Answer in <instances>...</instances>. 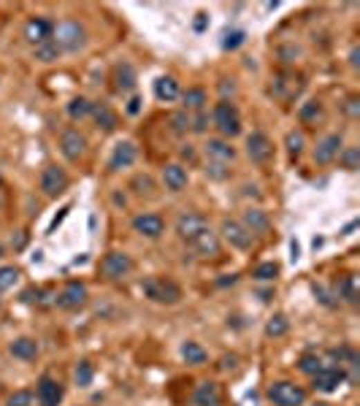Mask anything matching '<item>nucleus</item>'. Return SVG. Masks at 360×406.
I'll return each mask as SVG.
<instances>
[{"label": "nucleus", "mask_w": 360, "mask_h": 406, "mask_svg": "<svg viewBox=\"0 0 360 406\" xmlns=\"http://www.w3.org/2000/svg\"><path fill=\"white\" fill-rule=\"evenodd\" d=\"M141 293L155 301V304H165V306H173L182 301V287L173 279H165V277H146L141 279Z\"/></svg>", "instance_id": "f257e3e1"}, {"label": "nucleus", "mask_w": 360, "mask_h": 406, "mask_svg": "<svg viewBox=\"0 0 360 406\" xmlns=\"http://www.w3.org/2000/svg\"><path fill=\"white\" fill-rule=\"evenodd\" d=\"M55 44L60 46L63 55H66V52L68 55H73V52L84 49V46H87V30H84V25L76 22V19L60 22V25L55 28Z\"/></svg>", "instance_id": "f03ea898"}, {"label": "nucleus", "mask_w": 360, "mask_h": 406, "mask_svg": "<svg viewBox=\"0 0 360 406\" xmlns=\"http://www.w3.org/2000/svg\"><path fill=\"white\" fill-rule=\"evenodd\" d=\"M211 122H214V127L222 133V138H233V136L241 133V114H238L236 103H230V100H225V98L214 106V111H211Z\"/></svg>", "instance_id": "7ed1b4c3"}, {"label": "nucleus", "mask_w": 360, "mask_h": 406, "mask_svg": "<svg viewBox=\"0 0 360 406\" xmlns=\"http://www.w3.org/2000/svg\"><path fill=\"white\" fill-rule=\"evenodd\" d=\"M268 401L274 406H303L306 404V390L295 382L279 379L268 387Z\"/></svg>", "instance_id": "20e7f679"}, {"label": "nucleus", "mask_w": 360, "mask_h": 406, "mask_svg": "<svg viewBox=\"0 0 360 406\" xmlns=\"http://www.w3.org/2000/svg\"><path fill=\"white\" fill-rule=\"evenodd\" d=\"M68 174L66 168H60V165H46L44 171H41V179H38V187H41V192L46 195V198H57V195H63L68 190Z\"/></svg>", "instance_id": "39448f33"}, {"label": "nucleus", "mask_w": 360, "mask_h": 406, "mask_svg": "<svg viewBox=\"0 0 360 406\" xmlns=\"http://www.w3.org/2000/svg\"><path fill=\"white\" fill-rule=\"evenodd\" d=\"M247 157L255 163V165H265L274 160V141L263 133V130H252L247 136Z\"/></svg>", "instance_id": "423d86ee"}, {"label": "nucleus", "mask_w": 360, "mask_h": 406, "mask_svg": "<svg viewBox=\"0 0 360 406\" xmlns=\"http://www.w3.org/2000/svg\"><path fill=\"white\" fill-rule=\"evenodd\" d=\"M133 271V257L128 252H108L100 260V274L106 279H122Z\"/></svg>", "instance_id": "0eeeda50"}, {"label": "nucleus", "mask_w": 360, "mask_h": 406, "mask_svg": "<svg viewBox=\"0 0 360 406\" xmlns=\"http://www.w3.org/2000/svg\"><path fill=\"white\" fill-rule=\"evenodd\" d=\"M63 396H66V387H63L60 379H55V376L49 374H44L38 379V385H35V401L41 406H60Z\"/></svg>", "instance_id": "6e6552de"}, {"label": "nucleus", "mask_w": 360, "mask_h": 406, "mask_svg": "<svg viewBox=\"0 0 360 406\" xmlns=\"http://www.w3.org/2000/svg\"><path fill=\"white\" fill-rule=\"evenodd\" d=\"M206 228H209V222H206L203 214H198V212H182V214L176 217V236H179L184 244H190L198 233L206 230Z\"/></svg>", "instance_id": "1a4fd4ad"}, {"label": "nucleus", "mask_w": 360, "mask_h": 406, "mask_svg": "<svg viewBox=\"0 0 360 406\" xmlns=\"http://www.w3.org/2000/svg\"><path fill=\"white\" fill-rule=\"evenodd\" d=\"M133 230L138 233V236H144V239H160L165 233V222L160 214H155V212H141V214H135L133 217Z\"/></svg>", "instance_id": "9d476101"}, {"label": "nucleus", "mask_w": 360, "mask_h": 406, "mask_svg": "<svg viewBox=\"0 0 360 406\" xmlns=\"http://www.w3.org/2000/svg\"><path fill=\"white\" fill-rule=\"evenodd\" d=\"M55 304H57L60 309H68V312H73V309H82V306L87 304V287H84L82 282H68L66 287L57 293Z\"/></svg>", "instance_id": "9b49d317"}, {"label": "nucleus", "mask_w": 360, "mask_h": 406, "mask_svg": "<svg viewBox=\"0 0 360 406\" xmlns=\"http://www.w3.org/2000/svg\"><path fill=\"white\" fill-rule=\"evenodd\" d=\"M220 233H222V239L228 241L230 247H236V250H249L252 247V233L238 222V219H222V228H220Z\"/></svg>", "instance_id": "f8f14e48"}, {"label": "nucleus", "mask_w": 360, "mask_h": 406, "mask_svg": "<svg viewBox=\"0 0 360 406\" xmlns=\"http://www.w3.org/2000/svg\"><path fill=\"white\" fill-rule=\"evenodd\" d=\"M341 149H344L341 133H328L325 138H320L317 147H314V163H317V165H328V163H333V160L339 157Z\"/></svg>", "instance_id": "ddd939ff"}, {"label": "nucleus", "mask_w": 360, "mask_h": 406, "mask_svg": "<svg viewBox=\"0 0 360 406\" xmlns=\"http://www.w3.org/2000/svg\"><path fill=\"white\" fill-rule=\"evenodd\" d=\"M60 152H63L70 163H76L79 157L87 152V138H84V133H79L76 127L63 130V136H60Z\"/></svg>", "instance_id": "4468645a"}, {"label": "nucleus", "mask_w": 360, "mask_h": 406, "mask_svg": "<svg viewBox=\"0 0 360 406\" xmlns=\"http://www.w3.org/2000/svg\"><path fill=\"white\" fill-rule=\"evenodd\" d=\"M344 379H347L344 369H339V366H323L317 374L312 376V387L320 390V393H333Z\"/></svg>", "instance_id": "2eb2a0df"}, {"label": "nucleus", "mask_w": 360, "mask_h": 406, "mask_svg": "<svg viewBox=\"0 0 360 406\" xmlns=\"http://www.w3.org/2000/svg\"><path fill=\"white\" fill-rule=\"evenodd\" d=\"M55 38V22H49V19H44V17H33V19H28V25H25V41L28 44H44V41H52Z\"/></svg>", "instance_id": "dca6fc26"}, {"label": "nucleus", "mask_w": 360, "mask_h": 406, "mask_svg": "<svg viewBox=\"0 0 360 406\" xmlns=\"http://www.w3.org/2000/svg\"><path fill=\"white\" fill-rule=\"evenodd\" d=\"M187 247L196 252V255H200V257H217L220 255V236L211 228H206V230L198 233Z\"/></svg>", "instance_id": "f3484780"}, {"label": "nucleus", "mask_w": 360, "mask_h": 406, "mask_svg": "<svg viewBox=\"0 0 360 406\" xmlns=\"http://www.w3.org/2000/svg\"><path fill=\"white\" fill-rule=\"evenodd\" d=\"M138 157V149L133 141H120L114 147V152L108 157V171H122V168H131Z\"/></svg>", "instance_id": "a211bd4d"}, {"label": "nucleus", "mask_w": 360, "mask_h": 406, "mask_svg": "<svg viewBox=\"0 0 360 406\" xmlns=\"http://www.w3.org/2000/svg\"><path fill=\"white\" fill-rule=\"evenodd\" d=\"M187 182H190V176H187V168L184 165L168 163L163 168V185L168 192H182V190L187 187Z\"/></svg>", "instance_id": "6ab92c4d"}, {"label": "nucleus", "mask_w": 360, "mask_h": 406, "mask_svg": "<svg viewBox=\"0 0 360 406\" xmlns=\"http://www.w3.org/2000/svg\"><path fill=\"white\" fill-rule=\"evenodd\" d=\"M90 117L95 120V127H98L100 133H114L117 130V114H114V109L108 106V103H93V111H90Z\"/></svg>", "instance_id": "aec40b11"}, {"label": "nucleus", "mask_w": 360, "mask_h": 406, "mask_svg": "<svg viewBox=\"0 0 360 406\" xmlns=\"http://www.w3.org/2000/svg\"><path fill=\"white\" fill-rule=\"evenodd\" d=\"M333 295L341 298V301H347V304H358V298H360L358 277H355V274H344V277H339L336 287H333Z\"/></svg>", "instance_id": "412c9836"}, {"label": "nucleus", "mask_w": 360, "mask_h": 406, "mask_svg": "<svg viewBox=\"0 0 360 406\" xmlns=\"http://www.w3.org/2000/svg\"><path fill=\"white\" fill-rule=\"evenodd\" d=\"M193 406H222V393L217 382H200L193 393Z\"/></svg>", "instance_id": "4be33fe9"}, {"label": "nucleus", "mask_w": 360, "mask_h": 406, "mask_svg": "<svg viewBox=\"0 0 360 406\" xmlns=\"http://www.w3.org/2000/svg\"><path fill=\"white\" fill-rule=\"evenodd\" d=\"M241 225L255 236V233H268L271 230V219H268V214L263 212V209H247L244 212V219H241Z\"/></svg>", "instance_id": "5701e85b"}, {"label": "nucleus", "mask_w": 360, "mask_h": 406, "mask_svg": "<svg viewBox=\"0 0 360 406\" xmlns=\"http://www.w3.org/2000/svg\"><path fill=\"white\" fill-rule=\"evenodd\" d=\"M8 352L17 358V360H35L38 358V342L30 339V336H19V339H14V342L8 344Z\"/></svg>", "instance_id": "b1692460"}, {"label": "nucleus", "mask_w": 360, "mask_h": 406, "mask_svg": "<svg viewBox=\"0 0 360 406\" xmlns=\"http://www.w3.org/2000/svg\"><path fill=\"white\" fill-rule=\"evenodd\" d=\"M203 149H206V155L211 157V160H217V163H230L236 157V149L230 147V141H225V138H209Z\"/></svg>", "instance_id": "393cba45"}, {"label": "nucleus", "mask_w": 360, "mask_h": 406, "mask_svg": "<svg viewBox=\"0 0 360 406\" xmlns=\"http://www.w3.org/2000/svg\"><path fill=\"white\" fill-rule=\"evenodd\" d=\"M179 82L173 79V76H160L158 82H155V98L158 100H163V103H173V100H179Z\"/></svg>", "instance_id": "a878e982"}, {"label": "nucleus", "mask_w": 360, "mask_h": 406, "mask_svg": "<svg viewBox=\"0 0 360 406\" xmlns=\"http://www.w3.org/2000/svg\"><path fill=\"white\" fill-rule=\"evenodd\" d=\"M179 98H182V106H184L182 111H187V114L190 111H203V106L209 103V95H206L203 87H187Z\"/></svg>", "instance_id": "bb28decb"}, {"label": "nucleus", "mask_w": 360, "mask_h": 406, "mask_svg": "<svg viewBox=\"0 0 360 406\" xmlns=\"http://www.w3.org/2000/svg\"><path fill=\"white\" fill-rule=\"evenodd\" d=\"M114 82L120 93H133L135 90V68L131 63H120L114 68Z\"/></svg>", "instance_id": "cd10ccee"}, {"label": "nucleus", "mask_w": 360, "mask_h": 406, "mask_svg": "<svg viewBox=\"0 0 360 406\" xmlns=\"http://www.w3.org/2000/svg\"><path fill=\"white\" fill-rule=\"evenodd\" d=\"M60 46L55 44V38L52 41H44V44H38L33 49V57L38 60V63H44V65H49V63H57L60 60Z\"/></svg>", "instance_id": "c85d7f7f"}, {"label": "nucleus", "mask_w": 360, "mask_h": 406, "mask_svg": "<svg viewBox=\"0 0 360 406\" xmlns=\"http://www.w3.org/2000/svg\"><path fill=\"white\" fill-rule=\"evenodd\" d=\"M179 352H182L184 363H190V366H203V363L209 360V352H206L198 342H184Z\"/></svg>", "instance_id": "c756f323"}, {"label": "nucleus", "mask_w": 360, "mask_h": 406, "mask_svg": "<svg viewBox=\"0 0 360 406\" xmlns=\"http://www.w3.org/2000/svg\"><path fill=\"white\" fill-rule=\"evenodd\" d=\"M68 117L73 120V122H79V120H84V117H90V111H93V100H87L84 95H79V98H70L66 106Z\"/></svg>", "instance_id": "7c9ffc66"}, {"label": "nucleus", "mask_w": 360, "mask_h": 406, "mask_svg": "<svg viewBox=\"0 0 360 406\" xmlns=\"http://www.w3.org/2000/svg\"><path fill=\"white\" fill-rule=\"evenodd\" d=\"M290 331V320L285 317V314H274L268 322H265V336H271V339H279V336H285Z\"/></svg>", "instance_id": "2f4dec72"}, {"label": "nucleus", "mask_w": 360, "mask_h": 406, "mask_svg": "<svg viewBox=\"0 0 360 406\" xmlns=\"http://www.w3.org/2000/svg\"><path fill=\"white\" fill-rule=\"evenodd\" d=\"M73 379H76V385H79V387H90V385H93V379H95V366H93L90 360L76 363V369H73Z\"/></svg>", "instance_id": "473e14b6"}, {"label": "nucleus", "mask_w": 360, "mask_h": 406, "mask_svg": "<svg viewBox=\"0 0 360 406\" xmlns=\"http://www.w3.org/2000/svg\"><path fill=\"white\" fill-rule=\"evenodd\" d=\"M323 366H328V363H323V358L320 355H314V352H309V355H301V360H298V369L303 371V374L314 376Z\"/></svg>", "instance_id": "72a5a7b5"}, {"label": "nucleus", "mask_w": 360, "mask_h": 406, "mask_svg": "<svg viewBox=\"0 0 360 406\" xmlns=\"http://www.w3.org/2000/svg\"><path fill=\"white\" fill-rule=\"evenodd\" d=\"M339 163H341V168H347V171H358L360 168V149L358 147H344V149L339 152Z\"/></svg>", "instance_id": "f704fd0d"}, {"label": "nucleus", "mask_w": 360, "mask_h": 406, "mask_svg": "<svg viewBox=\"0 0 360 406\" xmlns=\"http://www.w3.org/2000/svg\"><path fill=\"white\" fill-rule=\"evenodd\" d=\"M303 144H306V138H303L301 130H290V133L285 136V147H287V155L290 157L301 155V152H303Z\"/></svg>", "instance_id": "c9c22d12"}, {"label": "nucleus", "mask_w": 360, "mask_h": 406, "mask_svg": "<svg viewBox=\"0 0 360 406\" xmlns=\"http://www.w3.org/2000/svg\"><path fill=\"white\" fill-rule=\"evenodd\" d=\"M17 282H19V268L17 266H0V293L14 290Z\"/></svg>", "instance_id": "e433bc0d"}, {"label": "nucleus", "mask_w": 360, "mask_h": 406, "mask_svg": "<svg viewBox=\"0 0 360 406\" xmlns=\"http://www.w3.org/2000/svg\"><path fill=\"white\" fill-rule=\"evenodd\" d=\"M320 114H323V103H320V100H309V103H303L301 111H298V117H301L303 122H314Z\"/></svg>", "instance_id": "4c0bfd02"}, {"label": "nucleus", "mask_w": 360, "mask_h": 406, "mask_svg": "<svg viewBox=\"0 0 360 406\" xmlns=\"http://www.w3.org/2000/svg\"><path fill=\"white\" fill-rule=\"evenodd\" d=\"M252 277L258 282H274L279 277V266H276V263H260V266L252 271Z\"/></svg>", "instance_id": "58836bf2"}, {"label": "nucleus", "mask_w": 360, "mask_h": 406, "mask_svg": "<svg viewBox=\"0 0 360 406\" xmlns=\"http://www.w3.org/2000/svg\"><path fill=\"white\" fill-rule=\"evenodd\" d=\"M171 130H173L176 136H184V133L190 130V114H187V111H176V114L171 117Z\"/></svg>", "instance_id": "ea45409f"}, {"label": "nucleus", "mask_w": 360, "mask_h": 406, "mask_svg": "<svg viewBox=\"0 0 360 406\" xmlns=\"http://www.w3.org/2000/svg\"><path fill=\"white\" fill-rule=\"evenodd\" d=\"M209 122H211V117H209L206 111H196V114H190V130L198 133V136L209 130Z\"/></svg>", "instance_id": "a19ab883"}, {"label": "nucleus", "mask_w": 360, "mask_h": 406, "mask_svg": "<svg viewBox=\"0 0 360 406\" xmlns=\"http://www.w3.org/2000/svg\"><path fill=\"white\" fill-rule=\"evenodd\" d=\"M8 406H33V393L30 390H17L8 396Z\"/></svg>", "instance_id": "79ce46f5"}, {"label": "nucleus", "mask_w": 360, "mask_h": 406, "mask_svg": "<svg viewBox=\"0 0 360 406\" xmlns=\"http://www.w3.org/2000/svg\"><path fill=\"white\" fill-rule=\"evenodd\" d=\"M244 41H247V33L244 30H230V33H225L222 46H225V49H238Z\"/></svg>", "instance_id": "37998d69"}, {"label": "nucleus", "mask_w": 360, "mask_h": 406, "mask_svg": "<svg viewBox=\"0 0 360 406\" xmlns=\"http://www.w3.org/2000/svg\"><path fill=\"white\" fill-rule=\"evenodd\" d=\"M131 187L135 190L138 195H144V192H152V190H155V182H152V179L144 174V176H135V179H133Z\"/></svg>", "instance_id": "c03bdc74"}, {"label": "nucleus", "mask_w": 360, "mask_h": 406, "mask_svg": "<svg viewBox=\"0 0 360 406\" xmlns=\"http://www.w3.org/2000/svg\"><path fill=\"white\" fill-rule=\"evenodd\" d=\"M206 174H209L211 179H225V176H228V171H225V163H217V160H209V165H206Z\"/></svg>", "instance_id": "a18cd8bd"}, {"label": "nucleus", "mask_w": 360, "mask_h": 406, "mask_svg": "<svg viewBox=\"0 0 360 406\" xmlns=\"http://www.w3.org/2000/svg\"><path fill=\"white\" fill-rule=\"evenodd\" d=\"M314 295H317V301H320V304H325V306H330V309L336 306V301H333L336 295H330L323 284H314Z\"/></svg>", "instance_id": "49530a36"}, {"label": "nucleus", "mask_w": 360, "mask_h": 406, "mask_svg": "<svg viewBox=\"0 0 360 406\" xmlns=\"http://www.w3.org/2000/svg\"><path fill=\"white\" fill-rule=\"evenodd\" d=\"M344 109H347V114H350V117H360L358 95H350V98H347V106H344Z\"/></svg>", "instance_id": "de8ad7c7"}, {"label": "nucleus", "mask_w": 360, "mask_h": 406, "mask_svg": "<svg viewBox=\"0 0 360 406\" xmlns=\"http://www.w3.org/2000/svg\"><path fill=\"white\" fill-rule=\"evenodd\" d=\"M138 111H141V98H138V95H133L131 103H128V114H133V117H135Z\"/></svg>", "instance_id": "09e8293b"}, {"label": "nucleus", "mask_w": 360, "mask_h": 406, "mask_svg": "<svg viewBox=\"0 0 360 406\" xmlns=\"http://www.w3.org/2000/svg\"><path fill=\"white\" fill-rule=\"evenodd\" d=\"M206 22H209V17H206V14H198V19H196V30H198V33H203V30H206Z\"/></svg>", "instance_id": "8fccbe9b"}, {"label": "nucleus", "mask_w": 360, "mask_h": 406, "mask_svg": "<svg viewBox=\"0 0 360 406\" xmlns=\"http://www.w3.org/2000/svg\"><path fill=\"white\" fill-rule=\"evenodd\" d=\"M358 57H360V49L358 46H352V52H350V65H352V68H358V63H360Z\"/></svg>", "instance_id": "3c124183"}, {"label": "nucleus", "mask_w": 360, "mask_h": 406, "mask_svg": "<svg viewBox=\"0 0 360 406\" xmlns=\"http://www.w3.org/2000/svg\"><path fill=\"white\" fill-rule=\"evenodd\" d=\"M182 157H184V160H193V157H196V149H193L190 144H184V147H182Z\"/></svg>", "instance_id": "603ef678"}, {"label": "nucleus", "mask_w": 360, "mask_h": 406, "mask_svg": "<svg viewBox=\"0 0 360 406\" xmlns=\"http://www.w3.org/2000/svg\"><path fill=\"white\" fill-rule=\"evenodd\" d=\"M3 252H6V250H3V244H0V257H3Z\"/></svg>", "instance_id": "864d4df0"}, {"label": "nucleus", "mask_w": 360, "mask_h": 406, "mask_svg": "<svg viewBox=\"0 0 360 406\" xmlns=\"http://www.w3.org/2000/svg\"><path fill=\"white\" fill-rule=\"evenodd\" d=\"M0 206H3V198H0Z\"/></svg>", "instance_id": "5fc2aeb1"}]
</instances>
